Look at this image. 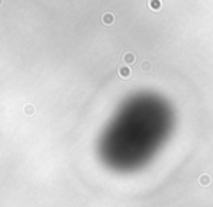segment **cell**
<instances>
[{"mask_svg":"<svg viewBox=\"0 0 213 207\" xmlns=\"http://www.w3.org/2000/svg\"><path fill=\"white\" fill-rule=\"evenodd\" d=\"M125 61H126V62H134V61H135V57L132 54H126L125 55Z\"/></svg>","mask_w":213,"mask_h":207,"instance_id":"4","label":"cell"},{"mask_svg":"<svg viewBox=\"0 0 213 207\" xmlns=\"http://www.w3.org/2000/svg\"><path fill=\"white\" fill-rule=\"evenodd\" d=\"M119 72H121V76H122V77H125V78H126V77H129V76H130L129 68H121V71H119Z\"/></svg>","mask_w":213,"mask_h":207,"instance_id":"3","label":"cell"},{"mask_svg":"<svg viewBox=\"0 0 213 207\" xmlns=\"http://www.w3.org/2000/svg\"><path fill=\"white\" fill-rule=\"evenodd\" d=\"M2 3H3V0H0V4H2Z\"/></svg>","mask_w":213,"mask_h":207,"instance_id":"5","label":"cell"},{"mask_svg":"<svg viewBox=\"0 0 213 207\" xmlns=\"http://www.w3.org/2000/svg\"><path fill=\"white\" fill-rule=\"evenodd\" d=\"M148 6H149V9L158 12L163 7V0H148Z\"/></svg>","mask_w":213,"mask_h":207,"instance_id":"1","label":"cell"},{"mask_svg":"<svg viewBox=\"0 0 213 207\" xmlns=\"http://www.w3.org/2000/svg\"><path fill=\"white\" fill-rule=\"evenodd\" d=\"M113 22H115V15H113V13H105V15H103V23L112 25Z\"/></svg>","mask_w":213,"mask_h":207,"instance_id":"2","label":"cell"}]
</instances>
